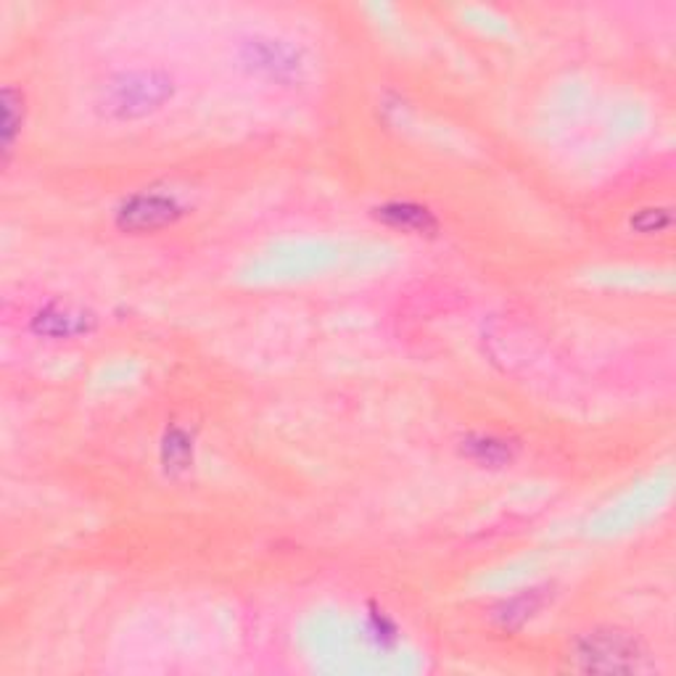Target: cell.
Wrapping results in <instances>:
<instances>
[{"mask_svg": "<svg viewBox=\"0 0 676 676\" xmlns=\"http://www.w3.org/2000/svg\"><path fill=\"white\" fill-rule=\"evenodd\" d=\"M582 658L590 668L618 672V668L637 666V648L618 634H592V640L582 648Z\"/></svg>", "mask_w": 676, "mask_h": 676, "instance_id": "cell-1", "label": "cell"}, {"mask_svg": "<svg viewBox=\"0 0 676 676\" xmlns=\"http://www.w3.org/2000/svg\"><path fill=\"white\" fill-rule=\"evenodd\" d=\"M177 212V203L172 199H136L125 207L119 217L125 220L127 228H156L170 222Z\"/></svg>", "mask_w": 676, "mask_h": 676, "instance_id": "cell-2", "label": "cell"}]
</instances>
